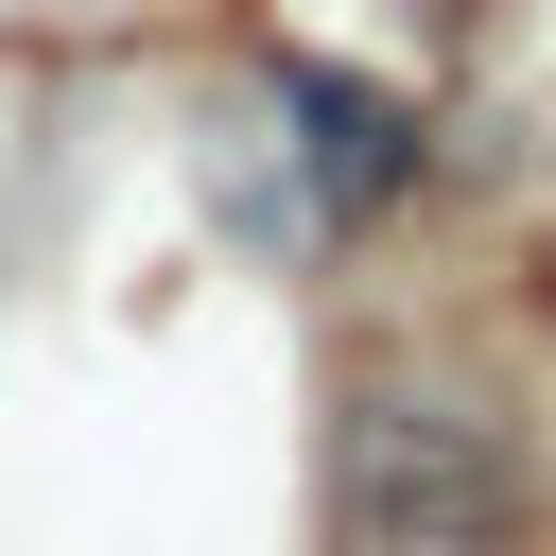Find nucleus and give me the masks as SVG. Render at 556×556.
<instances>
[{
    "instance_id": "obj_1",
    "label": "nucleus",
    "mask_w": 556,
    "mask_h": 556,
    "mask_svg": "<svg viewBox=\"0 0 556 556\" xmlns=\"http://www.w3.org/2000/svg\"><path fill=\"white\" fill-rule=\"evenodd\" d=\"M295 122L330 139V191H348V208H365V191H400V104H365V87L295 70Z\"/></svg>"
}]
</instances>
